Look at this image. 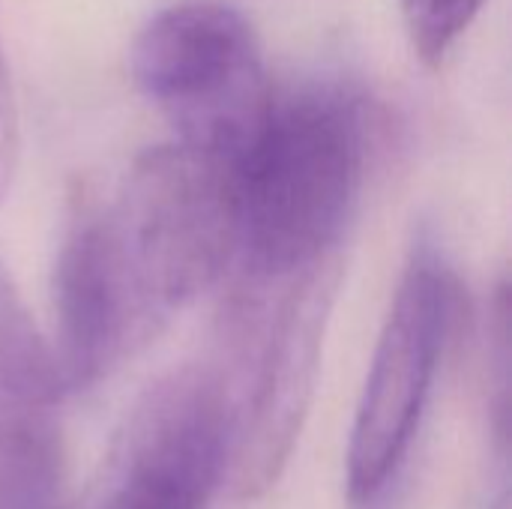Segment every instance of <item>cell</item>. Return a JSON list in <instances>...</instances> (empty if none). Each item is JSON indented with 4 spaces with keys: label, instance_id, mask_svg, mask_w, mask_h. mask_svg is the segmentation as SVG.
I'll return each instance as SVG.
<instances>
[{
    "label": "cell",
    "instance_id": "6da1fadb",
    "mask_svg": "<svg viewBox=\"0 0 512 509\" xmlns=\"http://www.w3.org/2000/svg\"><path fill=\"white\" fill-rule=\"evenodd\" d=\"M366 105L339 87L273 93L231 162L240 255L261 276H297L324 261L360 192Z\"/></svg>",
    "mask_w": 512,
    "mask_h": 509
},
{
    "label": "cell",
    "instance_id": "7a4b0ae2",
    "mask_svg": "<svg viewBox=\"0 0 512 509\" xmlns=\"http://www.w3.org/2000/svg\"><path fill=\"white\" fill-rule=\"evenodd\" d=\"M129 72L180 144L228 165L246 150L276 93L249 18L213 0L156 12L132 39Z\"/></svg>",
    "mask_w": 512,
    "mask_h": 509
},
{
    "label": "cell",
    "instance_id": "3957f363",
    "mask_svg": "<svg viewBox=\"0 0 512 509\" xmlns=\"http://www.w3.org/2000/svg\"><path fill=\"white\" fill-rule=\"evenodd\" d=\"M111 219L162 318L216 285L240 255L231 165L180 141L138 156Z\"/></svg>",
    "mask_w": 512,
    "mask_h": 509
},
{
    "label": "cell",
    "instance_id": "277c9868",
    "mask_svg": "<svg viewBox=\"0 0 512 509\" xmlns=\"http://www.w3.org/2000/svg\"><path fill=\"white\" fill-rule=\"evenodd\" d=\"M459 294L435 252L420 249L402 273L384 318L348 441V498L375 509L399 477L426 411Z\"/></svg>",
    "mask_w": 512,
    "mask_h": 509
},
{
    "label": "cell",
    "instance_id": "5b68a950",
    "mask_svg": "<svg viewBox=\"0 0 512 509\" xmlns=\"http://www.w3.org/2000/svg\"><path fill=\"white\" fill-rule=\"evenodd\" d=\"M336 288L339 264L327 255L294 276L273 315L252 396L234 423L228 474L243 501L267 495L291 462L315 396Z\"/></svg>",
    "mask_w": 512,
    "mask_h": 509
},
{
    "label": "cell",
    "instance_id": "8992f818",
    "mask_svg": "<svg viewBox=\"0 0 512 509\" xmlns=\"http://www.w3.org/2000/svg\"><path fill=\"white\" fill-rule=\"evenodd\" d=\"M51 294V351L66 390L96 384L162 321L132 273L111 207L72 219L54 261Z\"/></svg>",
    "mask_w": 512,
    "mask_h": 509
},
{
    "label": "cell",
    "instance_id": "52a82bcc",
    "mask_svg": "<svg viewBox=\"0 0 512 509\" xmlns=\"http://www.w3.org/2000/svg\"><path fill=\"white\" fill-rule=\"evenodd\" d=\"M234 423L237 411H231L222 384L210 372H171L132 408L111 468L210 501L231 465Z\"/></svg>",
    "mask_w": 512,
    "mask_h": 509
},
{
    "label": "cell",
    "instance_id": "ba28073f",
    "mask_svg": "<svg viewBox=\"0 0 512 509\" xmlns=\"http://www.w3.org/2000/svg\"><path fill=\"white\" fill-rule=\"evenodd\" d=\"M486 0H402V24L423 66H441Z\"/></svg>",
    "mask_w": 512,
    "mask_h": 509
},
{
    "label": "cell",
    "instance_id": "9c48e42d",
    "mask_svg": "<svg viewBox=\"0 0 512 509\" xmlns=\"http://www.w3.org/2000/svg\"><path fill=\"white\" fill-rule=\"evenodd\" d=\"M90 509H204V501L150 477L111 471V486Z\"/></svg>",
    "mask_w": 512,
    "mask_h": 509
},
{
    "label": "cell",
    "instance_id": "30bf717a",
    "mask_svg": "<svg viewBox=\"0 0 512 509\" xmlns=\"http://www.w3.org/2000/svg\"><path fill=\"white\" fill-rule=\"evenodd\" d=\"M21 153V126H18V102L9 75V60L0 45V201L9 195Z\"/></svg>",
    "mask_w": 512,
    "mask_h": 509
}]
</instances>
